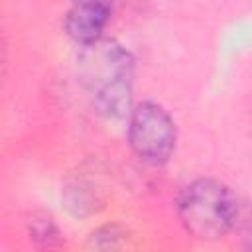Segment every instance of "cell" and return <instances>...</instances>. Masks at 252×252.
I'll list each match as a JSON object with an SVG mask.
<instances>
[{
    "label": "cell",
    "mask_w": 252,
    "mask_h": 252,
    "mask_svg": "<svg viewBox=\"0 0 252 252\" xmlns=\"http://www.w3.org/2000/svg\"><path fill=\"white\" fill-rule=\"evenodd\" d=\"M110 18V6L106 2H77L65 14V32L81 47L94 43L102 37Z\"/></svg>",
    "instance_id": "4"
},
{
    "label": "cell",
    "mask_w": 252,
    "mask_h": 252,
    "mask_svg": "<svg viewBox=\"0 0 252 252\" xmlns=\"http://www.w3.org/2000/svg\"><path fill=\"white\" fill-rule=\"evenodd\" d=\"M63 203L67 211L75 217H87L94 213L96 207V193L91 185L83 181H73L63 191Z\"/></svg>",
    "instance_id": "6"
},
{
    "label": "cell",
    "mask_w": 252,
    "mask_h": 252,
    "mask_svg": "<svg viewBox=\"0 0 252 252\" xmlns=\"http://www.w3.org/2000/svg\"><path fill=\"white\" fill-rule=\"evenodd\" d=\"M177 215L189 234L201 240H219L238 219V201L228 185L201 177L191 181L177 199Z\"/></svg>",
    "instance_id": "2"
},
{
    "label": "cell",
    "mask_w": 252,
    "mask_h": 252,
    "mask_svg": "<svg viewBox=\"0 0 252 252\" xmlns=\"http://www.w3.org/2000/svg\"><path fill=\"white\" fill-rule=\"evenodd\" d=\"M79 79L96 112L108 120H122L132 110L134 57L116 39L100 37L83 45L77 57Z\"/></svg>",
    "instance_id": "1"
},
{
    "label": "cell",
    "mask_w": 252,
    "mask_h": 252,
    "mask_svg": "<svg viewBox=\"0 0 252 252\" xmlns=\"http://www.w3.org/2000/svg\"><path fill=\"white\" fill-rule=\"evenodd\" d=\"M28 230H30V238L33 240L39 252H55L63 242L57 224L47 213H33L30 217Z\"/></svg>",
    "instance_id": "5"
},
{
    "label": "cell",
    "mask_w": 252,
    "mask_h": 252,
    "mask_svg": "<svg viewBox=\"0 0 252 252\" xmlns=\"http://www.w3.org/2000/svg\"><path fill=\"white\" fill-rule=\"evenodd\" d=\"M175 122L161 104L144 100L132 106L128 114V142L142 161L152 165L165 163L175 150Z\"/></svg>",
    "instance_id": "3"
}]
</instances>
